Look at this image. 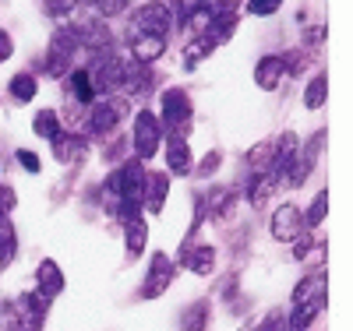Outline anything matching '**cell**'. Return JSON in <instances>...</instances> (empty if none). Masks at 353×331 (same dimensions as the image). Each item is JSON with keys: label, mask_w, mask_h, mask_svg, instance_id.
Listing matches in <instances>:
<instances>
[{"label": "cell", "mask_w": 353, "mask_h": 331, "mask_svg": "<svg viewBox=\"0 0 353 331\" xmlns=\"http://www.w3.org/2000/svg\"><path fill=\"white\" fill-rule=\"evenodd\" d=\"M176 275V264L170 261V254H152V268H149V275H145V286H141V296L145 299H156L170 289Z\"/></svg>", "instance_id": "6da1fadb"}, {"label": "cell", "mask_w": 353, "mask_h": 331, "mask_svg": "<svg viewBox=\"0 0 353 331\" xmlns=\"http://www.w3.org/2000/svg\"><path fill=\"white\" fill-rule=\"evenodd\" d=\"M272 236L283 244H293L297 236H304V215L297 204H279L272 215Z\"/></svg>", "instance_id": "7a4b0ae2"}, {"label": "cell", "mask_w": 353, "mask_h": 331, "mask_svg": "<svg viewBox=\"0 0 353 331\" xmlns=\"http://www.w3.org/2000/svg\"><path fill=\"white\" fill-rule=\"evenodd\" d=\"M36 289H39V296L43 299H53L57 292L64 289V272H61V264L57 261H39V268H36Z\"/></svg>", "instance_id": "3957f363"}, {"label": "cell", "mask_w": 353, "mask_h": 331, "mask_svg": "<svg viewBox=\"0 0 353 331\" xmlns=\"http://www.w3.org/2000/svg\"><path fill=\"white\" fill-rule=\"evenodd\" d=\"M134 145H138V156H156L159 148V124L149 113H138V124H134Z\"/></svg>", "instance_id": "277c9868"}, {"label": "cell", "mask_w": 353, "mask_h": 331, "mask_svg": "<svg viewBox=\"0 0 353 331\" xmlns=\"http://www.w3.org/2000/svg\"><path fill=\"white\" fill-rule=\"evenodd\" d=\"M181 264L188 268V272H194V275H212L216 250H212V247H188V250L181 254Z\"/></svg>", "instance_id": "5b68a950"}, {"label": "cell", "mask_w": 353, "mask_h": 331, "mask_svg": "<svg viewBox=\"0 0 353 331\" xmlns=\"http://www.w3.org/2000/svg\"><path fill=\"white\" fill-rule=\"evenodd\" d=\"M233 204H237L233 187H219V191H212L209 197H205V212H209L212 219H219V222H226L230 212H233Z\"/></svg>", "instance_id": "8992f818"}, {"label": "cell", "mask_w": 353, "mask_h": 331, "mask_svg": "<svg viewBox=\"0 0 353 331\" xmlns=\"http://www.w3.org/2000/svg\"><path fill=\"white\" fill-rule=\"evenodd\" d=\"M325 307V299H307V303H297L293 307V314H290V321H286V331H307V324L318 317V310Z\"/></svg>", "instance_id": "52a82bcc"}, {"label": "cell", "mask_w": 353, "mask_h": 331, "mask_svg": "<svg viewBox=\"0 0 353 331\" xmlns=\"http://www.w3.org/2000/svg\"><path fill=\"white\" fill-rule=\"evenodd\" d=\"M145 236H149V226H145L138 215L134 219H124V239H128V254L138 257L145 250Z\"/></svg>", "instance_id": "ba28073f"}, {"label": "cell", "mask_w": 353, "mask_h": 331, "mask_svg": "<svg viewBox=\"0 0 353 331\" xmlns=\"http://www.w3.org/2000/svg\"><path fill=\"white\" fill-rule=\"evenodd\" d=\"M276 184H279V169H261V173H258V180L251 184V191H248L251 204H261L265 197H269V194L276 191Z\"/></svg>", "instance_id": "9c48e42d"}, {"label": "cell", "mask_w": 353, "mask_h": 331, "mask_svg": "<svg viewBox=\"0 0 353 331\" xmlns=\"http://www.w3.org/2000/svg\"><path fill=\"white\" fill-rule=\"evenodd\" d=\"M321 292H325V272H321V275H307V279H301L290 299H293V307H297V303H307V299H314V296H321Z\"/></svg>", "instance_id": "30bf717a"}, {"label": "cell", "mask_w": 353, "mask_h": 331, "mask_svg": "<svg viewBox=\"0 0 353 331\" xmlns=\"http://www.w3.org/2000/svg\"><path fill=\"white\" fill-rule=\"evenodd\" d=\"M166 159H170V169L176 173V176H188L191 173V152H188V145L184 141H170L166 145Z\"/></svg>", "instance_id": "8fae6325"}, {"label": "cell", "mask_w": 353, "mask_h": 331, "mask_svg": "<svg viewBox=\"0 0 353 331\" xmlns=\"http://www.w3.org/2000/svg\"><path fill=\"white\" fill-rule=\"evenodd\" d=\"M166 191H170V180L163 173L149 176V197H145V204H149V212L159 215L163 212V204H166Z\"/></svg>", "instance_id": "7c38bea8"}, {"label": "cell", "mask_w": 353, "mask_h": 331, "mask_svg": "<svg viewBox=\"0 0 353 331\" xmlns=\"http://www.w3.org/2000/svg\"><path fill=\"white\" fill-rule=\"evenodd\" d=\"M209 324V303H191L181 317V331H205Z\"/></svg>", "instance_id": "4fadbf2b"}, {"label": "cell", "mask_w": 353, "mask_h": 331, "mask_svg": "<svg viewBox=\"0 0 353 331\" xmlns=\"http://www.w3.org/2000/svg\"><path fill=\"white\" fill-rule=\"evenodd\" d=\"M163 106H166V124L170 127H176V124H184V120H188V99L181 92H170L163 99Z\"/></svg>", "instance_id": "5bb4252c"}, {"label": "cell", "mask_w": 353, "mask_h": 331, "mask_svg": "<svg viewBox=\"0 0 353 331\" xmlns=\"http://www.w3.org/2000/svg\"><path fill=\"white\" fill-rule=\"evenodd\" d=\"M18 250V239H14V226L8 215H0V264H8Z\"/></svg>", "instance_id": "9a60e30c"}, {"label": "cell", "mask_w": 353, "mask_h": 331, "mask_svg": "<svg viewBox=\"0 0 353 331\" xmlns=\"http://www.w3.org/2000/svg\"><path fill=\"white\" fill-rule=\"evenodd\" d=\"M279 78H283V60H279V56L261 60V67H258V85H261V88H276Z\"/></svg>", "instance_id": "2e32d148"}, {"label": "cell", "mask_w": 353, "mask_h": 331, "mask_svg": "<svg viewBox=\"0 0 353 331\" xmlns=\"http://www.w3.org/2000/svg\"><path fill=\"white\" fill-rule=\"evenodd\" d=\"M276 152H279L276 145H261V148H254V152L248 156L251 169H254V173H261V169H272V166H276Z\"/></svg>", "instance_id": "e0dca14e"}, {"label": "cell", "mask_w": 353, "mask_h": 331, "mask_svg": "<svg viewBox=\"0 0 353 331\" xmlns=\"http://www.w3.org/2000/svg\"><path fill=\"white\" fill-rule=\"evenodd\" d=\"M134 53H138L141 60H152V56L163 53V39H159V36H145V39L134 43Z\"/></svg>", "instance_id": "ac0fdd59"}, {"label": "cell", "mask_w": 353, "mask_h": 331, "mask_svg": "<svg viewBox=\"0 0 353 331\" xmlns=\"http://www.w3.org/2000/svg\"><path fill=\"white\" fill-rule=\"evenodd\" d=\"M325 208H329V194L321 191L318 197H314V204H311V212H307V219H304V226H318L321 219H325Z\"/></svg>", "instance_id": "d6986e66"}, {"label": "cell", "mask_w": 353, "mask_h": 331, "mask_svg": "<svg viewBox=\"0 0 353 331\" xmlns=\"http://www.w3.org/2000/svg\"><path fill=\"white\" fill-rule=\"evenodd\" d=\"M117 116H124V113H117V106H113V109H96V116H92V131H106Z\"/></svg>", "instance_id": "ffe728a7"}, {"label": "cell", "mask_w": 353, "mask_h": 331, "mask_svg": "<svg viewBox=\"0 0 353 331\" xmlns=\"http://www.w3.org/2000/svg\"><path fill=\"white\" fill-rule=\"evenodd\" d=\"M36 131H39L43 138H57V116H53V113H39V116H36Z\"/></svg>", "instance_id": "44dd1931"}, {"label": "cell", "mask_w": 353, "mask_h": 331, "mask_svg": "<svg viewBox=\"0 0 353 331\" xmlns=\"http://www.w3.org/2000/svg\"><path fill=\"white\" fill-rule=\"evenodd\" d=\"M11 88H14V96H18V99H32V92H36V85H32V78H25V74H18Z\"/></svg>", "instance_id": "7402d4cb"}, {"label": "cell", "mask_w": 353, "mask_h": 331, "mask_svg": "<svg viewBox=\"0 0 353 331\" xmlns=\"http://www.w3.org/2000/svg\"><path fill=\"white\" fill-rule=\"evenodd\" d=\"M254 331H286V317L276 310V314H269V317H265V321H261Z\"/></svg>", "instance_id": "603a6c76"}, {"label": "cell", "mask_w": 353, "mask_h": 331, "mask_svg": "<svg viewBox=\"0 0 353 331\" xmlns=\"http://www.w3.org/2000/svg\"><path fill=\"white\" fill-rule=\"evenodd\" d=\"M11 208H14V191L0 184V215H11Z\"/></svg>", "instance_id": "cb8c5ba5"}, {"label": "cell", "mask_w": 353, "mask_h": 331, "mask_svg": "<svg viewBox=\"0 0 353 331\" xmlns=\"http://www.w3.org/2000/svg\"><path fill=\"white\" fill-rule=\"evenodd\" d=\"M321 99H325V78H318V81L307 88V106H318Z\"/></svg>", "instance_id": "d4e9b609"}, {"label": "cell", "mask_w": 353, "mask_h": 331, "mask_svg": "<svg viewBox=\"0 0 353 331\" xmlns=\"http://www.w3.org/2000/svg\"><path fill=\"white\" fill-rule=\"evenodd\" d=\"M74 85H78V99H92V88H88V74H74Z\"/></svg>", "instance_id": "484cf974"}, {"label": "cell", "mask_w": 353, "mask_h": 331, "mask_svg": "<svg viewBox=\"0 0 353 331\" xmlns=\"http://www.w3.org/2000/svg\"><path fill=\"white\" fill-rule=\"evenodd\" d=\"M18 162H21L25 169H32V173H39V159H36L32 152H18Z\"/></svg>", "instance_id": "4316f807"}, {"label": "cell", "mask_w": 353, "mask_h": 331, "mask_svg": "<svg viewBox=\"0 0 353 331\" xmlns=\"http://www.w3.org/2000/svg\"><path fill=\"white\" fill-rule=\"evenodd\" d=\"M258 14H269V11H276L279 8V0H254V4H251Z\"/></svg>", "instance_id": "83f0119b"}, {"label": "cell", "mask_w": 353, "mask_h": 331, "mask_svg": "<svg viewBox=\"0 0 353 331\" xmlns=\"http://www.w3.org/2000/svg\"><path fill=\"white\" fill-rule=\"evenodd\" d=\"M301 239V236H297ZM307 250H311V244H307V239H301V244H297V254H293V257H307Z\"/></svg>", "instance_id": "f1b7e54d"}, {"label": "cell", "mask_w": 353, "mask_h": 331, "mask_svg": "<svg viewBox=\"0 0 353 331\" xmlns=\"http://www.w3.org/2000/svg\"><path fill=\"white\" fill-rule=\"evenodd\" d=\"M8 53H11V39L0 32V56H8Z\"/></svg>", "instance_id": "f546056e"}, {"label": "cell", "mask_w": 353, "mask_h": 331, "mask_svg": "<svg viewBox=\"0 0 353 331\" xmlns=\"http://www.w3.org/2000/svg\"><path fill=\"white\" fill-rule=\"evenodd\" d=\"M216 166H219V156H216V152H212V156H209V159H205V173H212V169H216Z\"/></svg>", "instance_id": "4dcf8cb0"}]
</instances>
